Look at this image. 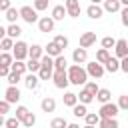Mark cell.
Returning <instances> with one entry per match:
<instances>
[{
	"label": "cell",
	"instance_id": "6da1fadb",
	"mask_svg": "<svg viewBox=\"0 0 128 128\" xmlns=\"http://www.w3.org/2000/svg\"><path fill=\"white\" fill-rule=\"evenodd\" d=\"M66 72H68L70 84H74V86H82V84L88 82V72H86V68H82V66H78V64H72Z\"/></svg>",
	"mask_w": 128,
	"mask_h": 128
},
{
	"label": "cell",
	"instance_id": "7a4b0ae2",
	"mask_svg": "<svg viewBox=\"0 0 128 128\" xmlns=\"http://www.w3.org/2000/svg\"><path fill=\"white\" fill-rule=\"evenodd\" d=\"M28 50H30V46H28L26 42L18 40V42L14 44V48H12V56H14V60L24 62V58H28Z\"/></svg>",
	"mask_w": 128,
	"mask_h": 128
},
{
	"label": "cell",
	"instance_id": "3957f363",
	"mask_svg": "<svg viewBox=\"0 0 128 128\" xmlns=\"http://www.w3.org/2000/svg\"><path fill=\"white\" fill-rule=\"evenodd\" d=\"M20 18H22L24 22H28V24H34V22L40 20V18H38V12L34 10V6H22V8H20Z\"/></svg>",
	"mask_w": 128,
	"mask_h": 128
},
{
	"label": "cell",
	"instance_id": "277c9868",
	"mask_svg": "<svg viewBox=\"0 0 128 128\" xmlns=\"http://www.w3.org/2000/svg\"><path fill=\"white\" fill-rule=\"evenodd\" d=\"M52 80H54V86L60 88V90H64V88L70 84V80H68V72H66V70H54Z\"/></svg>",
	"mask_w": 128,
	"mask_h": 128
},
{
	"label": "cell",
	"instance_id": "5b68a950",
	"mask_svg": "<svg viewBox=\"0 0 128 128\" xmlns=\"http://www.w3.org/2000/svg\"><path fill=\"white\" fill-rule=\"evenodd\" d=\"M118 104H112V102H108V104H102L100 106V112H98V116L100 118H116V114H118Z\"/></svg>",
	"mask_w": 128,
	"mask_h": 128
},
{
	"label": "cell",
	"instance_id": "8992f818",
	"mask_svg": "<svg viewBox=\"0 0 128 128\" xmlns=\"http://www.w3.org/2000/svg\"><path fill=\"white\" fill-rule=\"evenodd\" d=\"M86 72H88V76H92V78H102L106 70H104L102 64H98V62L94 60V62H90V64L86 66Z\"/></svg>",
	"mask_w": 128,
	"mask_h": 128
},
{
	"label": "cell",
	"instance_id": "52a82bcc",
	"mask_svg": "<svg viewBox=\"0 0 128 128\" xmlns=\"http://www.w3.org/2000/svg\"><path fill=\"white\" fill-rule=\"evenodd\" d=\"M4 100L8 102V104H16L18 100H20V90H18V86H8L6 88V92H4Z\"/></svg>",
	"mask_w": 128,
	"mask_h": 128
},
{
	"label": "cell",
	"instance_id": "ba28073f",
	"mask_svg": "<svg viewBox=\"0 0 128 128\" xmlns=\"http://www.w3.org/2000/svg\"><path fill=\"white\" fill-rule=\"evenodd\" d=\"M114 52H116V58H126L128 56V42L124 40V38H120V40H116V46H114Z\"/></svg>",
	"mask_w": 128,
	"mask_h": 128
},
{
	"label": "cell",
	"instance_id": "9c48e42d",
	"mask_svg": "<svg viewBox=\"0 0 128 128\" xmlns=\"http://www.w3.org/2000/svg\"><path fill=\"white\" fill-rule=\"evenodd\" d=\"M38 28H40V32H52V30H54V20H52V16H42V18L38 20Z\"/></svg>",
	"mask_w": 128,
	"mask_h": 128
},
{
	"label": "cell",
	"instance_id": "30bf717a",
	"mask_svg": "<svg viewBox=\"0 0 128 128\" xmlns=\"http://www.w3.org/2000/svg\"><path fill=\"white\" fill-rule=\"evenodd\" d=\"M96 42V32H84L82 36H80V48H90L92 44Z\"/></svg>",
	"mask_w": 128,
	"mask_h": 128
},
{
	"label": "cell",
	"instance_id": "8fae6325",
	"mask_svg": "<svg viewBox=\"0 0 128 128\" xmlns=\"http://www.w3.org/2000/svg\"><path fill=\"white\" fill-rule=\"evenodd\" d=\"M66 12H68V16L78 18L80 16V4H78V0H66Z\"/></svg>",
	"mask_w": 128,
	"mask_h": 128
},
{
	"label": "cell",
	"instance_id": "7c38bea8",
	"mask_svg": "<svg viewBox=\"0 0 128 128\" xmlns=\"http://www.w3.org/2000/svg\"><path fill=\"white\" fill-rule=\"evenodd\" d=\"M46 50V56H50V58H58V56H62V48L52 40V42H48V46L44 48Z\"/></svg>",
	"mask_w": 128,
	"mask_h": 128
},
{
	"label": "cell",
	"instance_id": "4fadbf2b",
	"mask_svg": "<svg viewBox=\"0 0 128 128\" xmlns=\"http://www.w3.org/2000/svg\"><path fill=\"white\" fill-rule=\"evenodd\" d=\"M86 14H88L90 18L98 20V18H102V14H104V8H102V6H98V4H90V6L86 8Z\"/></svg>",
	"mask_w": 128,
	"mask_h": 128
},
{
	"label": "cell",
	"instance_id": "5bb4252c",
	"mask_svg": "<svg viewBox=\"0 0 128 128\" xmlns=\"http://www.w3.org/2000/svg\"><path fill=\"white\" fill-rule=\"evenodd\" d=\"M42 54H44V48L40 44H32L30 50H28V58L30 60H42Z\"/></svg>",
	"mask_w": 128,
	"mask_h": 128
},
{
	"label": "cell",
	"instance_id": "9a60e30c",
	"mask_svg": "<svg viewBox=\"0 0 128 128\" xmlns=\"http://www.w3.org/2000/svg\"><path fill=\"white\" fill-rule=\"evenodd\" d=\"M86 58H88V52L84 50V48H76L74 52H72V60H74V64H84L86 62Z\"/></svg>",
	"mask_w": 128,
	"mask_h": 128
},
{
	"label": "cell",
	"instance_id": "2e32d148",
	"mask_svg": "<svg viewBox=\"0 0 128 128\" xmlns=\"http://www.w3.org/2000/svg\"><path fill=\"white\" fill-rule=\"evenodd\" d=\"M40 108H42V112H46V114H48V112H54V110H56V100L50 98V96H46V98L40 102Z\"/></svg>",
	"mask_w": 128,
	"mask_h": 128
},
{
	"label": "cell",
	"instance_id": "e0dca14e",
	"mask_svg": "<svg viewBox=\"0 0 128 128\" xmlns=\"http://www.w3.org/2000/svg\"><path fill=\"white\" fill-rule=\"evenodd\" d=\"M68 12H66V6H62V4H56L54 8H52V20L56 22V20H64V16H66Z\"/></svg>",
	"mask_w": 128,
	"mask_h": 128
},
{
	"label": "cell",
	"instance_id": "ac0fdd59",
	"mask_svg": "<svg viewBox=\"0 0 128 128\" xmlns=\"http://www.w3.org/2000/svg\"><path fill=\"white\" fill-rule=\"evenodd\" d=\"M104 10L106 12H118V10H122V2L120 0H106L104 2Z\"/></svg>",
	"mask_w": 128,
	"mask_h": 128
},
{
	"label": "cell",
	"instance_id": "d6986e66",
	"mask_svg": "<svg viewBox=\"0 0 128 128\" xmlns=\"http://www.w3.org/2000/svg\"><path fill=\"white\" fill-rule=\"evenodd\" d=\"M104 70H108L110 74L118 72V70H120V60H118V58H110V60L104 64Z\"/></svg>",
	"mask_w": 128,
	"mask_h": 128
},
{
	"label": "cell",
	"instance_id": "ffe728a7",
	"mask_svg": "<svg viewBox=\"0 0 128 128\" xmlns=\"http://www.w3.org/2000/svg\"><path fill=\"white\" fill-rule=\"evenodd\" d=\"M28 70V66H26V62H20V60H14L12 62V66H10V72H16V74H24Z\"/></svg>",
	"mask_w": 128,
	"mask_h": 128
},
{
	"label": "cell",
	"instance_id": "44dd1931",
	"mask_svg": "<svg viewBox=\"0 0 128 128\" xmlns=\"http://www.w3.org/2000/svg\"><path fill=\"white\" fill-rule=\"evenodd\" d=\"M38 82H40V78H38V76H34V74H26V78H24V84H26V88H28V90L38 88Z\"/></svg>",
	"mask_w": 128,
	"mask_h": 128
},
{
	"label": "cell",
	"instance_id": "7402d4cb",
	"mask_svg": "<svg viewBox=\"0 0 128 128\" xmlns=\"http://www.w3.org/2000/svg\"><path fill=\"white\" fill-rule=\"evenodd\" d=\"M20 34H22V28H20L18 24H10V26L6 28V36H8V38H12V40H14V38H18Z\"/></svg>",
	"mask_w": 128,
	"mask_h": 128
},
{
	"label": "cell",
	"instance_id": "603a6c76",
	"mask_svg": "<svg viewBox=\"0 0 128 128\" xmlns=\"http://www.w3.org/2000/svg\"><path fill=\"white\" fill-rule=\"evenodd\" d=\"M110 58H112V56H110V52H108V50H104V48H100V50L96 52V62H98V64H102V66H104Z\"/></svg>",
	"mask_w": 128,
	"mask_h": 128
},
{
	"label": "cell",
	"instance_id": "cb8c5ba5",
	"mask_svg": "<svg viewBox=\"0 0 128 128\" xmlns=\"http://www.w3.org/2000/svg\"><path fill=\"white\" fill-rule=\"evenodd\" d=\"M96 100L102 102V104H108V102H110V90H108V88H100L98 94H96Z\"/></svg>",
	"mask_w": 128,
	"mask_h": 128
},
{
	"label": "cell",
	"instance_id": "d4e9b609",
	"mask_svg": "<svg viewBox=\"0 0 128 128\" xmlns=\"http://www.w3.org/2000/svg\"><path fill=\"white\" fill-rule=\"evenodd\" d=\"M78 100H80V104H84V106H86V104H90V102L94 100V96H92L86 88H82V90H80V94H78Z\"/></svg>",
	"mask_w": 128,
	"mask_h": 128
},
{
	"label": "cell",
	"instance_id": "484cf974",
	"mask_svg": "<svg viewBox=\"0 0 128 128\" xmlns=\"http://www.w3.org/2000/svg\"><path fill=\"white\" fill-rule=\"evenodd\" d=\"M64 104L70 106V108H74V106L78 104V94H74V92H66V94H64Z\"/></svg>",
	"mask_w": 128,
	"mask_h": 128
},
{
	"label": "cell",
	"instance_id": "4316f807",
	"mask_svg": "<svg viewBox=\"0 0 128 128\" xmlns=\"http://www.w3.org/2000/svg\"><path fill=\"white\" fill-rule=\"evenodd\" d=\"M12 62H14V56H12L10 52H2V54H0V66L10 68V66H12Z\"/></svg>",
	"mask_w": 128,
	"mask_h": 128
},
{
	"label": "cell",
	"instance_id": "83f0119b",
	"mask_svg": "<svg viewBox=\"0 0 128 128\" xmlns=\"http://www.w3.org/2000/svg\"><path fill=\"white\" fill-rule=\"evenodd\" d=\"M100 128H118V120L116 118H100Z\"/></svg>",
	"mask_w": 128,
	"mask_h": 128
},
{
	"label": "cell",
	"instance_id": "f1b7e54d",
	"mask_svg": "<svg viewBox=\"0 0 128 128\" xmlns=\"http://www.w3.org/2000/svg\"><path fill=\"white\" fill-rule=\"evenodd\" d=\"M72 114H74L76 118H86L88 110H86V106H84V104H76V106L72 108Z\"/></svg>",
	"mask_w": 128,
	"mask_h": 128
},
{
	"label": "cell",
	"instance_id": "f546056e",
	"mask_svg": "<svg viewBox=\"0 0 128 128\" xmlns=\"http://www.w3.org/2000/svg\"><path fill=\"white\" fill-rule=\"evenodd\" d=\"M20 18V10H16V8H10L8 12H6V20L10 22V24H16V20Z\"/></svg>",
	"mask_w": 128,
	"mask_h": 128
},
{
	"label": "cell",
	"instance_id": "4dcf8cb0",
	"mask_svg": "<svg viewBox=\"0 0 128 128\" xmlns=\"http://www.w3.org/2000/svg\"><path fill=\"white\" fill-rule=\"evenodd\" d=\"M84 120H86V126H96V124H100V116L94 114V112H88Z\"/></svg>",
	"mask_w": 128,
	"mask_h": 128
},
{
	"label": "cell",
	"instance_id": "1f68e13d",
	"mask_svg": "<svg viewBox=\"0 0 128 128\" xmlns=\"http://www.w3.org/2000/svg\"><path fill=\"white\" fill-rule=\"evenodd\" d=\"M66 58H64V54L62 56H58V58H54V70H66Z\"/></svg>",
	"mask_w": 128,
	"mask_h": 128
},
{
	"label": "cell",
	"instance_id": "d6a6232c",
	"mask_svg": "<svg viewBox=\"0 0 128 128\" xmlns=\"http://www.w3.org/2000/svg\"><path fill=\"white\" fill-rule=\"evenodd\" d=\"M26 66H28V72L34 74V72H40V66H42V64H40V60H28Z\"/></svg>",
	"mask_w": 128,
	"mask_h": 128
},
{
	"label": "cell",
	"instance_id": "836d02e7",
	"mask_svg": "<svg viewBox=\"0 0 128 128\" xmlns=\"http://www.w3.org/2000/svg\"><path fill=\"white\" fill-rule=\"evenodd\" d=\"M14 44H16V42H14L12 38H8V36H6V38L0 42V46H2V52H8V50H12V48H14Z\"/></svg>",
	"mask_w": 128,
	"mask_h": 128
},
{
	"label": "cell",
	"instance_id": "e575fe53",
	"mask_svg": "<svg viewBox=\"0 0 128 128\" xmlns=\"http://www.w3.org/2000/svg\"><path fill=\"white\" fill-rule=\"evenodd\" d=\"M114 46H116V40H114L112 36L102 38V48H104V50H110V48H114Z\"/></svg>",
	"mask_w": 128,
	"mask_h": 128
},
{
	"label": "cell",
	"instance_id": "d590c367",
	"mask_svg": "<svg viewBox=\"0 0 128 128\" xmlns=\"http://www.w3.org/2000/svg\"><path fill=\"white\" fill-rule=\"evenodd\" d=\"M52 74H54V70H50V68H42V66H40L38 78H40V80H48V78H52Z\"/></svg>",
	"mask_w": 128,
	"mask_h": 128
},
{
	"label": "cell",
	"instance_id": "8d00e7d4",
	"mask_svg": "<svg viewBox=\"0 0 128 128\" xmlns=\"http://www.w3.org/2000/svg\"><path fill=\"white\" fill-rule=\"evenodd\" d=\"M6 80H8V86H16V84L22 80V76H20V74H16V72H10Z\"/></svg>",
	"mask_w": 128,
	"mask_h": 128
},
{
	"label": "cell",
	"instance_id": "74e56055",
	"mask_svg": "<svg viewBox=\"0 0 128 128\" xmlns=\"http://www.w3.org/2000/svg\"><path fill=\"white\" fill-rule=\"evenodd\" d=\"M50 128H68V122L64 118H54L50 122Z\"/></svg>",
	"mask_w": 128,
	"mask_h": 128
},
{
	"label": "cell",
	"instance_id": "f35d334b",
	"mask_svg": "<svg viewBox=\"0 0 128 128\" xmlns=\"http://www.w3.org/2000/svg\"><path fill=\"white\" fill-rule=\"evenodd\" d=\"M40 64H42V68H50V70H54V58H50V56H42Z\"/></svg>",
	"mask_w": 128,
	"mask_h": 128
},
{
	"label": "cell",
	"instance_id": "ab89813d",
	"mask_svg": "<svg viewBox=\"0 0 128 128\" xmlns=\"http://www.w3.org/2000/svg\"><path fill=\"white\" fill-rule=\"evenodd\" d=\"M28 112H30V110H28L26 106H18V108H16V118H18V120L22 122V120H24V118L28 116Z\"/></svg>",
	"mask_w": 128,
	"mask_h": 128
},
{
	"label": "cell",
	"instance_id": "60d3db41",
	"mask_svg": "<svg viewBox=\"0 0 128 128\" xmlns=\"http://www.w3.org/2000/svg\"><path fill=\"white\" fill-rule=\"evenodd\" d=\"M22 124H24V126H26V128H32V126H34V124H36V116H34V114H32V112H28V116H26V118H24V120H22Z\"/></svg>",
	"mask_w": 128,
	"mask_h": 128
},
{
	"label": "cell",
	"instance_id": "b9f144b4",
	"mask_svg": "<svg viewBox=\"0 0 128 128\" xmlns=\"http://www.w3.org/2000/svg\"><path fill=\"white\" fill-rule=\"evenodd\" d=\"M54 42H56V44H58V46H60V48H62V50H64V48H66V46H68V38H66V36H64V34H58V36H56V38H54Z\"/></svg>",
	"mask_w": 128,
	"mask_h": 128
},
{
	"label": "cell",
	"instance_id": "7bdbcfd3",
	"mask_svg": "<svg viewBox=\"0 0 128 128\" xmlns=\"http://www.w3.org/2000/svg\"><path fill=\"white\" fill-rule=\"evenodd\" d=\"M118 108L128 112V94H122V96L118 98Z\"/></svg>",
	"mask_w": 128,
	"mask_h": 128
},
{
	"label": "cell",
	"instance_id": "ee69618b",
	"mask_svg": "<svg viewBox=\"0 0 128 128\" xmlns=\"http://www.w3.org/2000/svg\"><path fill=\"white\" fill-rule=\"evenodd\" d=\"M84 88H86V90H88L94 98H96V94H98V90H100V88L96 86V82H86V86H84Z\"/></svg>",
	"mask_w": 128,
	"mask_h": 128
},
{
	"label": "cell",
	"instance_id": "f6af8a7d",
	"mask_svg": "<svg viewBox=\"0 0 128 128\" xmlns=\"http://www.w3.org/2000/svg\"><path fill=\"white\" fill-rule=\"evenodd\" d=\"M20 124H22V122H20L16 116H12V118H8V120H6V124H4V126H6V128H18Z\"/></svg>",
	"mask_w": 128,
	"mask_h": 128
},
{
	"label": "cell",
	"instance_id": "bcb514c9",
	"mask_svg": "<svg viewBox=\"0 0 128 128\" xmlns=\"http://www.w3.org/2000/svg\"><path fill=\"white\" fill-rule=\"evenodd\" d=\"M48 8V0H36L34 2V10L38 12V10H46Z\"/></svg>",
	"mask_w": 128,
	"mask_h": 128
},
{
	"label": "cell",
	"instance_id": "7dc6e473",
	"mask_svg": "<svg viewBox=\"0 0 128 128\" xmlns=\"http://www.w3.org/2000/svg\"><path fill=\"white\" fill-rule=\"evenodd\" d=\"M10 8H12V2L10 0H0V10L2 12H8Z\"/></svg>",
	"mask_w": 128,
	"mask_h": 128
},
{
	"label": "cell",
	"instance_id": "c3c4849f",
	"mask_svg": "<svg viewBox=\"0 0 128 128\" xmlns=\"http://www.w3.org/2000/svg\"><path fill=\"white\" fill-rule=\"evenodd\" d=\"M8 110H10V104L6 100H0V114L4 116V114H8Z\"/></svg>",
	"mask_w": 128,
	"mask_h": 128
},
{
	"label": "cell",
	"instance_id": "681fc988",
	"mask_svg": "<svg viewBox=\"0 0 128 128\" xmlns=\"http://www.w3.org/2000/svg\"><path fill=\"white\" fill-rule=\"evenodd\" d=\"M120 16H122V24L128 26V8H122L120 10Z\"/></svg>",
	"mask_w": 128,
	"mask_h": 128
},
{
	"label": "cell",
	"instance_id": "f907efd6",
	"mask_svg": "<svg viewBox=\"0 0 128 128\" xmlns=\"http://www.w3.org/2000/svg\"><path fill=\"white\" fill-rule=\"evenodd\" d=\"M120 70H122V72H126V74H128V56H126V58H122V60H120Z\"/></svg>",
	"mask_w": 128,
	"mask_h": 128
},
{
	"label": "cell",
	"instance_id": "816d5d0a",
	"mask_svg": "<svg viewBox=\"0 0 128 128\" xmlns=\"http://www.w3.org/2000/svg\"><path fill=\"white\" fill-rule=\"evenodd\" d=\"M8 74H10V68H6V66H0V76H6V78H8Z\"/></svg>",
	"mask_w": 128,
	"mask_h": 128
},
{
	"label": "cell",
	"instance_id": "f5cc1de1",
	"mask_svg": "<svg viewBox=\"0 0 128 128\" xmlns=\"http://www.w3.org/2000/svg\"><path fill=\"white\" fill-rule=\"evenodd\" d=\"M4 38H6V28H4V26H0V42H2Z\"/></svg>",
	"mask_w": 128,
	"mask_h": 128
},
{
	"label": "cell",
	"instance_id": "db71d44e",
	"mask_svg": "<svg viewBox=\"0 0 128 128\" xmlns=\"http://www.w3.org/2000/svg\"><path fill=\"white\" fill-rule=\"evenodd\" d=\"M4 124H6V120H4V116L0 114V126H4Z\"/></svg>",
	"mask_w": 128,
	"mask_h": 128
},
{
	"label": "cell",
	"instance_id": "11a10c76",
	"mask_svg": "<svg viewBox=\"0 0 128 128\" xmlns=\"http://www.w3.org/2000/svg\"><path fill=\"white\" fill-rule=\"evenodd\" d=\"M122 6H124V8H128V0H122Z\"/></svg>",
	"mask_w": 128,
	"mask_h": 128
},
{
	"label": "cell",
	"instance_id": "9f6ffc18",
	"mask_svg": "<svg viewBox=\"0 0 128 128\" xmlns=\"http://www.w3.org/2000/svg\"><path fill=\"white\" fill-rule=\"evenodd\" d=\"M68 128H80L78 124H68Z\"/></svg>",
	"mask_w": 128,
	"mask_h": 128
},
{
	"label": "cell",
	"instance_id": "6f0895ef",
	"mask_svg": "<svg viewBox=\"0 0 128 128\" xmlns=\"http://www.w3.org/2000/svg\"><path fill=\"white\" fill-rule=\"evenodd\" d=\"M84 128H96V126H84Z\"/></svg>",
	"mask_w": 128,
	"mask_h": 128
},
{
	"label": "cell",
	"instance_id": "680465c9",
	"mask_svg": "<svg viewBox=\"0 0 128 128\" xmlns=\"http://www.w3.org/2000/svg\"><path fill=\"white\" fill-rule=\"evenodd\" d=\"M0 54H2V46H0Z\"/></svg>",
	"mask_w": 128,
	"mask_h": 128
}]
</instances>
